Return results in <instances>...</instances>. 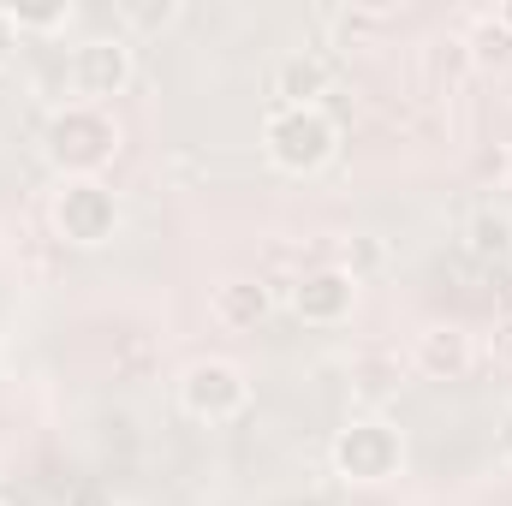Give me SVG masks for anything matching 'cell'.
Returning <instances> with one entry per match:
<instances>
[{
  "mask_svg": "<svg viewBox=\"0 0 512 506\" xmlns=\"http://www.w3.org/2000/svg\"><path fill=\"white\" fill-rule=\"evenodd\" d=\"M262 155L286 179H310L340 155V120L328 108H268L262 114Z\"/></svg>",
  "mask_w": 512,
  "mask_h": 506,
  "instance_id": "cell-2",
  "label": "cell"
},
{
  "mask_svg": "<svg viewBox=\"0 0 512 506\" xmlns=\"http://www.w3.org/2000/svg\"><path fill=\"white\" fill-rule=\"evenodd\" d=\"M507 179H512V149L507 143H489V149L477 155V185H495V191H501Z\"/></svg>",
  "mask_w": 512,
  "mask_h": 506,
  "instance_id": "cell-14",
  "label": "cell"
},
{
  "mask_svg": "<svg viewBox=\"0 0 512 506\" xmlns=\"http://www.w3.org/2000/svg\"><path fill=\"white\" fill-rule=\"evenodd\" d=\"M411 370L423 381H465L477 370V340L459 322H429L411 346Z\"/></svg>",
  "mask_w": 512,
  "mask_h": 506,
  "instance_id": "cell-8",
  "label": "cell"
},
{
  "mask_svg": "<svg viewBox=\"0 0 512 506\" xmlns=\"http://www.w3.org/2000/svg\"><path fill=\"white\" fill-rule=\"evenodd\" d=\"M328 465H334V477L352 483V489H382V483H393V477L405 471V429L387 423V417H352V423L334 435Z\"/></svg>",
  "mask_w": 512,
  "mask_h": 506,
  "instance_id": "cell-3",
  "label": "cell"
},
{
  "mask_svg": "<svg viewBox=\"0 0 512 506\" xmlns=\"http://www.w3.org/2000/svg\"><path fill=\"white\" fill-rule=\"evenodd\" d=\"M292 310H298L304 328H340V322H352V310H358V274L334 268V262L304 268L292 280Z\"/></svg>",
  "mask_w": 512,
  "mask_h": 506,
  "instance_id": "cell-7",
  "label": "cell"
},
{
  "mask_svg": "<svg viewBox=\"0 0 512 506\" xmlns=\"http://www.w3.org/2000/svg\"><path fill=\"white\" fill-rule=\"evenodd\" d=\"M495 447H501V459L512 465V405L501 411V423H495Z\"/></svg>",
  "mask_w": 512,
  "mask_h": 506,
  "instance_id": "cell-18",
  "label": "cell"
},
{
  "mask_svg": "<svg viewBox=\"0 0 512 506\" xmlns=\"http://www.w3.org/2000/svg\"><path fill=\"white\" fill-rule=\"evenodd\" d=\"M495 18H501V24L512 30V0H501V6H495Z\"/></svg>",
  "mask_w": 512,
  "mask_h": 506,
  "instance_id": "cell-20",
  "label": "cell"
},
{
  "mask_svg": "<svg viewBox=\"0 0 512 506\" xmlns=\"http://www.w3.org/2000/svg\"><path fill=\"white\" fill-rule=\"evenodd\" d=\"M48 227L72 251H96L120 233V191L108 179H54L48 191Z\"/></svg>",
  "mask_w": 512,
  "mask_h": 506,
  "instance_id": "cell-4",
  "label": "cell"
},
{
  "mask_svg": "<svg viewBox=\"0 0 512 506\" xmlns=\"http://www.w3.org/2000/svg\"><path fill=\"white\" fill-rule=\"evenodd\" d=\"M268 310H274V286L262 280V274H245V280H221L215 286V298H209V316L221 322V328H233V334H251L268 322Z\"/></svg>",
  "mask_w": 512,
  "mask_h": 506,
  "instance_id": "cell-10",
  "label": "cell"
},
{
  "mask_svg": "<svg viewBox=\"0 0 512 506\" xmlns=\"http://www.w3.org/2000/svg\"><path fill=\"white\" fill-rule=\"evenodd\" d=\"M465 251L477 256L483 268H512V215L507 209H495V203H483L471 221H465Z\"/></svg>",
  "mask_w": 512,
  "mask_h": 506,
  "instance_id": "cell-11",
  "label": "cell"
},
{
  "mask_svg": "<svg viewBox=\"0 0 512 506\" xmlns=\"http://www.w3.org/2000/svg\"><path fill=\"white\" fill-rule=\"evenodd\" d=\"M0 506H12V501H6V495H0Z\"/></svg>",
  "mask_w": 512,
  "mask_h": 506,
  "instance_id": "cell-21",
  "label": "cell"
},
{
  "mask_svg": "<svg viewBox=\"0 0 512 506\" xmlns=\"http://www.w3.org/2000/svg\"><path fill=\"white\" fill-rule=\"evenodd\" d=\"M495 304H501V316L512 322V268H501V274H495Z\"/></svg>",
  "mask_w": 512,
  "mask_h": 506,
  "instance_id": "cell-17",
  "label": "cell"
},
{
  "mask_svg": "<svg viewBox=\"0 0 512 506\" xmlns=\"http://www.w3.org/2000/svg\"><path fill=\"white\" fill-rule=\"evenodd\" d=\"M274 108H322V96L334 90V66L316 48H292L274 60Z\"/></svg>",
  "mask_w": 512,
  "mask_h": 506,
  "instance_id": "cell-9",
  "label": "cell"
},
{
  "mask_svg": "<svg viewBox=\"0 0 512 506\" xmlns=\"http://www.w3.org/2000/svg\"><path fill=\"white\" fill-rule=\"evenodd\" d=\"M459 42H465V60H471L477 72H501V66H512V30L495 18V12H483Z\"/></svg>",
  "mask_w": 512,
  "mask_h": 506,
  "instance_id": "cell-12",
  "label": "cell"
},
{
  "mask_svg": "<svg viewBox=\"0 0 512 506\" xmlns=\"http://www.w3.org/2000/svg\"><path fill=\"white\" fill-rule=\"evenodd\" d=\"M126 131L114 120V108H90V102H66L54 108V120L42 131V155L54 167V179H102V167L120 155Z\"/></svg>",
  "mask_w": 512,
  "mask_h": 506,
  "instance_id": "cell-1",
  "label": "cell"
},
{
  "mask_svg": "<svg viewBox=\"0 0 512 506\" xmlns=\"http://www.w3.org/2000/svg\"><path fill=\"white\" fill-rule=\"evenodd\" d=\"M66 506H120V501H114L108 489H78V495H72Z\"/></svg>",
  "mask_w": 512,
  "mask_h": 506,
  "instance_id": "cell-19",
  "label": "cell"
},
{
  "mask_svg": "<svg viewBox=\"0 0 512 506\" xmlns=\"http://www.w3.org/2000/svg\"><path fill=\"white\" fill-rule=\"evenodd\" d=\"M12 24H18V36H54V30L72 24V6L66 0H54V6H12Z\"/></svg>",
  "mask_w": 512,
  "mask_h": 506,
  "instance_id": "cell-13",
  "label": "cell"
},
{
  "mask_svg": "<svg viewBox=\"0 0 512 506\" xmlns=\"http://www.w3.org/2000/svg\"><path fill=\"white\" fill-rule=\"evenodd\" d=\"M179 411L191 423H233L251 411V376L233 358H191L179 370Z\"/></svg>",
  "mask_w": 512,
  "mask_h": 506,
  "instance_id": "cell-5",
  "label": "cell"
},
{
  "mask_svg": "<svg viewBox=\"0 0 512 506\" xmlns=\"http://www.w3.org/2000/svg\"><path fill=\"white\" fill-rule=\"evenodd\" d=\"M18 42H24V36H18V24H12V6H0V72L12 66V54H18Z\"/></svg>",
  "mask_w": 512,
  "mask_h": 506,
  "instance_id": "cell-16",
  "label": "cell"
},
{
  "mask_svg": "<svg viewBox=\"0 0 512 506\" xmlns=\"http://www.w3.org/2000/svg\"><path fill=\"white\" fill-rule=\"evenodd\" d=\"M131 78H137V54H131V36H84L66 60V84H72V102H90V108H108L114 96H126Z\"/></svg>",
  "mask_w": 512,
  "mask_h": 506,
  "instance_id": "cell-6",
  "label": "cell"
},
{
  "mask_svg": "<svg viewBox=\"0 0 512 506\" xmlns=\"http://www.w3.org/2000/svg\"><path fill=\"white\" fill-rule=\"evenodd\" d=\"M173 18H179V6H173V0H161V6H126L131 30H167Z\"/></svg>",
  "mask_w": 512,
  "mask_h": 506,
  "instance_id": "cell-15",
  "label": "cell"
}]
</instances>
